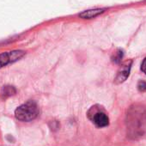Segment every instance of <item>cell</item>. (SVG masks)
Returning <instances> with one entry per match:
<instances>
[{
	"label": "cell",
	"mask_w": 146,
	"mask_h": 146,
	"mask_svg": "<svg viewBox=\"0 0 146 146\" xmlns=\"http://www.w3.org/2000/svg\"><path fill=\"white\" fill-rule=\"evenodd\" d=\"M94 109H95V112L93 113L92 116L90 117L92 119L93 123L99 128L108 126L109 125V119H108V115L104 112L97 110L96 107L94 108Z\"/></svg>",
	"instance_id": "cell-4"
},
{
	"label": "cell",
	"mask_w": 146,
	"mask_h": 146,
	"mask_svg": "<svg viewBox=\"0 0 146 146\" xmlns=\"http://www.w3.org/2000/svg\"><path fill=\"white\" fill-rule=\"evenodd\" d=\"M127 131L132 138L142 137L146 132V108L140 105L131 107L127 113Z\"/></svg>",
	"instance_id": "cell-1"
},
{
	"label": "cell",
	"mask_w": 146,
	"mask_h": 146,
	"mask_svg": "<svg viewBox=\"0 0 146 146\" xmlns=\"http://www.w3.org/2000/svg\"><path fill=\"white\" fill-rule=\"evenodd\" d=\"M141 70H142V71L144 73V74H146V58L143 59V63L141 64Z\"/></svg>",
	"instance_id": "cell-10"
},
{
	"label": "cell",
	"mask_w": 146,
	"mask_h": 146,
	"mask_svg": "<svg viewBox=\"0 0 146 146\" xmlns=\"http://www.w3.org/2000/svg\"><path fill=\"white\" fill-rule=\"evenodd\" d=\"M16 93V90L12 86H6L4 88V95L5 96H11Z\"/></svg>",
	"instance_id": "cell-7"
},
{
	"label": "cell",
	"mask_w": 146,
	"mask_h": 146,
	"mask_svg": "<svg viewBox=\"0 0 146 146\" xmlns=\"http://www.w3.org/2000/svg\"><path fill=\"white\" fill-rule=\"evenodd\" d=\"M131 61H126L125 62L119 69L116 78L114 79V82L116 84H121L125 82L127 78L129 77L130 70H131Z\"/></svg>",
	"instance_id": "cell-5"
},
{
	"label": "cell",
	"mask_w": 146,
	"mask_h": 146,
	"mask_svg": "<svg viewBox=\"0 0 146 146\" xmlns=\"http://www.w3.org/2000/svg\"><path fill=\"white\" fill-rule=\"evenodd\" d=\"M106 9H92L85 11L79 14V17L83 19H93L96 17L100 16L101 14L104 13Z\"/></svg>",
	"instance_id": "cell-6"
},
{
	"label": "cell",
	"mask_w": 146,
	"mask_h": 146,
	"mask_svg": "<svg viewBox=\"0 0 146 146\" xmlns=\"http://www.w3.org/2000/svg\"><path fill=\"white\" fill-rule=\"evenodd\" d=\"M137 89L141 92L146 91V82L144 81H139L137 84Z\"/></svg>",
	"instance_id": "cell-9"
},
{
	"label": "cell",
	"mask_w": 146,
	"mask_h": 146,
	"mask_svg": "<svg viewBox=\"0 0 146 146\" xmlns=\"http://www.w3.org/2000/svg\"><path fill=\"white\" fill-rule=\"evenodd\" d=\"M23 51H12L10 52H3L0 54V68H2L8 64L16 62L24 56Z\"/></svg>",
	"instance_id": "cell-3"
},
{
	"label": "cell",
	"mask_w": 146,
	"mask_h": 146,
	"mask_svg": "<svg viewBox=\"0 0 146 146\" xmlns=\"http://www.w3.org/2000/svg\"><path fill=\"white\" fill-rule=\"evenodd\" d=\"M122 57H123L122 52H121V51H119V52H117L115 53L114 57L113 58V60L114 63H119L120 60H121V58H122Z\"/></svg>",
	"instance_id": "cell-8"
},
{
	"label": "cell",
	"mask_w": 146,
	"mask_h": 146,
	"mask_svg": "<svg viewBox=\"0 0 146 146\" xmlns=\"http://www.w3.org/2000/svg\"><path fill=\"white\" fill-rule=\"evenodd\" d=\"M39 114V108L35 102L29 101L19 106L15 111V116L18 120L29 122L35 119Z\"/></svg>",
	"instance_id": "cell-2"
}]
</instances>
